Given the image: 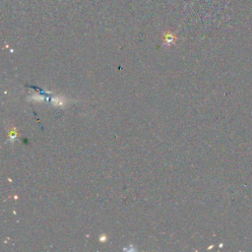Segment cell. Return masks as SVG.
Returning a JSON list of instances; mask_svg holds the SVG:
<instances>
[{
	"mask_svg": "<svg viewBox=\"0 0 252 252\" xmlns=\"http://www.w3.org/2000/svg\"><path fill=\"white\" fill-rule=\"evenodd\" d=\"M176 36H175L173 32H167L164 34V44L167 45V47H169V45L173 44L175 42H176Z\"/></svg>",
	"mask_w": 252,
	"mask_h": 252,
	"instance_id": "6da1fadb",
	"label": "cell"
},
{
	"mask_svg": "<svg viewBox=\"0 0 252 252\" xmlns=\"http://www.w3.org/2000/svg\"><path fill=\"white\" fill-rule=\"evenodd\" d=\"M105 240H107L105 235H101V241H105Z\"/></svg>",
	"mask_w": 252,
	"mask_h": 252,
	"instance_id": "7a4b0ae2",
	"label": "cell"
}]
</instances>
